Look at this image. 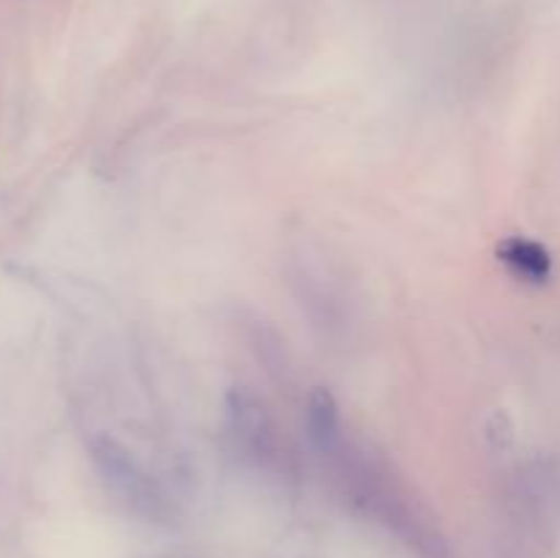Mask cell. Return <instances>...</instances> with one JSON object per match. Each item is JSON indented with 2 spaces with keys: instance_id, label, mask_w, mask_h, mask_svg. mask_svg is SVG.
I'll return each mask as SVG.
<instances>
[{
  "instance_id": "4",
  "label": "cell",
  "mask_w": 560,
  "mask_h": 558,
  "mask_svg": "<svg viewBox=\"0 0 560 558\" xmlns=\"http://www.w3.org/2000/svg\"><path fill=\"white\" fill-rule=\"evenodd\" d=\"M498 257H501L520 279H525V282L541 284L552 277V255L545 244H539V241L512 235V239L501 241Z\"/></svg>"
},
{
  "instance_id": "3",
  "label": "cell",
  "mask_w": 560,
  "mask_h": 558,
  "mask_svg": "<svg viewBox=\"0 0 560 558\" xmlns=\"http://www.w3.org/2000/svg\"><path fill=\"white\" fill-rule=\"evenodd\" d=\"M306 435L323 457H337L345 449L339 405L328 388H315L306 403Z\"/></svg>"
},
{
  "instance_id": "1",
  "label": "cell",
  "mask_w": 560,
  "mask_h": 558,
  "mask_svg": "<svg viewBox=\"0 0 560 558\" xmlns=\"http://www.w3.org/2000/svg\"><path fill=\"white\" fill-rule=\"evenodd\" d=\"M93 457H96L98 470H102L104 481L124 498L126 503L137 509H148V512H156L159 507V492L156 485L151 481V476L140 468L135 457L126 452L120 443L102 438V441L93 446Z\"/></svg>"
},
{
  "instance_id": "2",
  "label": "cell",
  "mask_w": 560,
  "mask_h": 558,
  "mask_svg": "<svg viewBox=\"0 0 560 558\" xmlns=\"http://www.w3.org/2000/svg\"><path fill=\"white\" fill-rule=\"evenodd\" d=\"M230 430L241 446L255 457H268L273 452V425L266 403L249 388H233L228 397Z\"/></svg>"
}]
</instances>
